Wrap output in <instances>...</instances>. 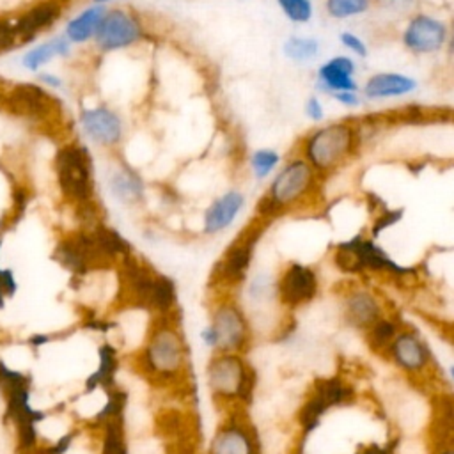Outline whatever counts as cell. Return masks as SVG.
I'll return each mask as SVG.
<instances>
[{
	"label": "cell",
	"mask_w": 454,
	"mask_h": 454,
	"mask_svg": "<svg viewBox=\"0 0 454 454\" xmlns=\"http://www.w3.org/2000/svg\"><path fill=\"white\" fill-rule=\"evenodd\" d=\"M426 406L419 397L401 395L395 408V417L404 431H417L426 420Z\"/></svg>",
	"instance_id": "20"
},
{
	"label": "cell",
	"mask_w": 454,
	"mask_h": 454,
	"mask_svg": "<svg viewBox=\"0 0 454 454\" xmlns=\"http://www.w3.org/2000/svg\"><path fill=\"white\" fill-rule=\"evenodd\" d=\"M286 16L296 23H305L312 16V5L309 0H278Z\"/></svg>",
	"instance_id": "30"
},
{
	"label": "cell",
	"mask_w": 454,
	"mask_h": 454,
	"mask_svg": "<svg viewBox=\"0 0 454 454\" xmlns=\"http://www.w3.org/2000/svg\"><path fill=\"white\" fill-rule=\"evenodd\" d=\"M112 193L124 204H131L142 197V181L129 168H121L110 177Z\"/></svg>",
	"instance_id": "21"
},
{
	"label": "cell",
	"mask_w": 454,
	"mask_h": 454,
	"mask_svg": "<svg viewBox=\"0 0 454 454\" xmlns=\"http://www.w3.org/2000/svg\"><path fill=\"white\" fill-rule=\"evenodd\" d=\"M353 145V131L346 124H330L316 131L307 142V158L317 168L335 167Z\"/></svg>",
	"instance_id": "2"
},
{
	"label": "cell",
	"mask_w": 454,
	"mask_h": 454,
	"mask_svg": "<svg viewBox=\"0 0 454 454\" xmlns=\"http://www.w3.org/2000/svg\"><path fill=\"white\" fill-rule=\"evenodd\" d=\"M333 98H335L337 101L348 105V106H355V105L358 103V98H356L355 92H335Z\"/></svg>",
	"instance_id": "38"
},
{
	"label": "cell",
	"mask_w": 454,
	"mask_h": 454,
	"mask_svg": "<svg viewBox=\"0 0 454 454\" xmlns=\"http://www.w3.org/2000/svg\"><path fill=\"white\" fill-rule=\"evenodd\" d=\"M7 106L20 115L34 117V119H44L51 115L57 103L55 99L43 90L41 87L34 83H20L12 87V90L7 96Z\"/></svg>",
	"instance_id": "7"
},
{
	"label": "cell",
	"mask_w": 454,
	"mask_h": 454,
	"mask_svg": "<svg viewBox=\"0 0 454 454\" xmlns=\"http://www.w3.org/2000/svg\"><path fill=\"white\" fill-rule=\"evenodd\" d=\"M312 168L301 160L291 161L273 181L270 202L273 206H289L307 193L312 184Z\"/></svg>",
	"instance_id": "4"
},
{
	"label": "cell",
	"mask_w": 454,
	"mask_h": 454,
	"mask_svg": "<svg viewBox=\"0 0 454 454\" xmlns=\"http://www.w3.org/2000/svg\"><path fill=\"white\" fill-rule=\"evenodd\" d=\"M278 163V154L271 149H261L252 156V168L259 179L266 177Z\"/></svg>",
	"instance_id": "32"
},
{
	"label": "cell",
	"mask_w": 454,
	"mask_h": 454,
	"mask_svg": "<svg viewBox=\"0 0 454 454\" xmlns=\"http://www.w3.org/2000/svg\"><path fill=\"white\" fill-rule=\"evenodd\" d=\"M355 64L348 57H333L319 67V78L333 94L335 92H355L356 83L353 82Z\"/></svg>",
	"instance_id": "15"
},
{
	"label": "cell",
	"mask_w": 454,
	"mask_h": 454,
	"mask_svg": "<svg viewBox=\"0 0 454 454\" xmlns=\"http://www.w3.org/2000/svg\"><path fill=\"white\" fill-rule=\"evenodd\" d=\"M140 37V28L137 21L122 12V11H110L105 12L98 30L96 41L103 50H117L135 43Z\"/></svg>",
	"instance_id": "6"
},
{
	"label": "cell",
	"mask_w": 454,
	"mask_h": 454,
	"mask_svg": "<svg viewBox=\"0 0 454 454\" xmlns=\"http://www.w3.org/2000/svg\"><path fill=\"white\" fill-rule=\"evenodd\" d=\"M211 328L216 335V346L223 349H236L245 342L247 325L241 312L232 305H223L215 312Z\"/></svg>",
	"instance_id": "10"
},
{
	"label": "cell",
	"mask_w": 454,
	"mask_h": 454,
	"mask_svg": "<svg viewBox=\"0 0 454 454\" xmlns=\"http://www.w3.org/2000/svg\"><path fill=\"white\" fill-rule=\"evenodd\" d=\"M445 41V27L429 16H417L404 32V44L419 53L436 51Z\"/></svg>",
	"instance_id": "9"
},
{
	"label": "cell",
	"mask_w": 454,
	"mask_h": 454,
	"mask_svg": "<svg viewBox=\"0 0 454 454\" xmlns=\"http://www.w3.org/2000/svg\"><path fill=\"white\" fill-rule=\"evenodd\" d=\"M55 170L60 190L66 197L76 202H87L92 192L90 160L83 147L64 145L55 158Z\"/></svg>",
	"instance_id": "1"
},
{
	"label": "cell",
	"mask_w": 454,
	"mask_h": 454,
	"mask_svg": "<svg viewBox=\"0 0 454 454\" xmlns=\"http://www.w3.org/2000/svg\"><path fill=\"white\" fill-rule=\"evenodd\" d=\"M325 411H326V406H325L316 395H312V397L303 404V408H301V411H300V422H301V426H303L307 431L314 429Z\"/></svg>",
	"instance_id": "31"
},
{
	"label": "cell",
	"mask_w": 454,
	"mask_h": 454,
	"mask_svg": "<svg viewBox=\"0 0 454 454\" xmlns=\"http://www.w3.org/2000/svg\"><path fill=\"white\" fill-rule=\"evenodd\" d=\"M378 303L367 293H355L348 300V317L356 326H369L378 317Z\"/></svg>",
	"instance_id": "22"
},
{
	"label": "cell",
	"mask_w": 454,
	"mask_h": 454,
	"mask_svg": "<svg viewBox=\"0 0 454 454\" xmlns=\"http://www.w3.org/2000/svg\"><path fill=\"white\" fill-rule=\"evenodd\" d=\"M41 78H43V82L50 83L51 87H59V85H60V80H57V78H55V76H51V74H43Z\"/></svg>",
	"instance_id": "40"
},
{
	"label": "cell",
	"mask_w": 454,
	"mask_h": 454,
	"mask_svg": "<svg viewBox=\"0 0 454 454\" xmlns=\"http://www.w3.org/2000/svg\"><path fill=\"white\" fill-rule=\"evenodd\" d=\"M340 41H342V44L346 46V48H349L351 51H355L356 55H360V57H365V53H367V50H365V44L355 35V34H349V32H342L340 34Z\"/></svg>",
	"instance_id": "36"
},
{
	"label": "cell",
	"mask_w": 454,
	"mask_h": 454,
	"mask_svg": "<svg viewBox=\"0 0 454 454\" xmlns=\"http://www.w3.org/2000/svg\"><path fill=\"white\" fill-rule=\"evenodd\" d=\"M5 293H4V289H2V284H0V309H4L5 307Z\"/></svg>",
	"instance_id": "41"
},
{
	"label": "cell",
	"mask_w": 454,
	"mask_h": 454,
	"mask_svg": "<svg viewBox=\"0 0 454 454\" xmlns=\"http://www.w3.org/2000/svg\"><path fill=\"white\" fill-rule=\"evenodd\" d=\"M317 291V278L312 270L301 264H291L278 286V293L284 303L301 305L314 298Z\"/></svg>",
	"instance_id": "8"
},
{
	"label": "cell",
	"mask_w": 454,
	"mask_h": 454,
	"mask_svg": "<svg viewBox=\"0 0 454 454\" xmlns=\"http://www.w3.org/2000/svg\"><path fill=\"white\" fill-rule=\"evenodd\" d=\"M82 126L85 133L98 144L114 145L119 142L122 126L119 117L108 108H92L82 114Z\"/></svg>",
	"instance_id": "11"
},
{
	"label": "cell",
	"mask_w": 454,
	"mask_h": 454,
	"mask_svg": "<svg viewBox=\"0 0 454 454\" xmlns=\"http://www.w3.org/2000/svg\"><path fill=\"white\" fill-rule=\"evenodd\" d=\"M23 380H30V376L23 371H16V369L9 367L4 360H0V388H5L9 385H14Z\"/></svg>",
	"instance_id": "34"
},
{
	"label": "cell",
	"mask_w": 454,
	"mask_h": 454,
	"mask_svg": "<svg viewBox=\"0 0 454 454\" xmlns=\"http://www.w3.org/2000/svg\"><path fill=\"white\" fill-rule=\"evenodd\" d=\"M48 340H50V337H48V335H43V333H35V335L28 337V344L34 346V348H39V346L46 344Z\"/></svg>",
	"instance_id": "39"
},
{
	"label": "cell",
	"mask_w": 454,
	"mask_h": 454,
	"mask_svg": "<svg viewBox=\"0 0 454 454\" xmlns=\"http://www.w3.org/2000/svg\"><path fill=\"white\" fill-rule=\"evenodd\" d=\"M211 454H255V445L243 427L231 424L215 436Z\"/></svg>",
	"instance_id": "17"
},
{
	"label": "cell",
	"mask_w": 454,
	"mask_h": 454,
	"mask_svg": "<svg viewBox=\"0 0 454 454\" xmlns=\"http://www.w3.org/2000/svg\"><path fill=\"white\" fill-rule=\"evenodd\" d=\"M392 355L397 365H401L406 371H420L426 367L429 360L426 344L411 333H403L394 339Z\"/></svg>",
	"instance_id": "14"
},
{
	"label": "cell",
	"mask_w": 454,
	"mask_h": 454,
	"mask_svg": "<svg viewBox=\"0 0 454 454\" xmlns=\"http://www.w3.org/2000/svg\"><path fill=\"white\" fill-rule=\"evenodd\" d=\"M243 206V195L238 192H227L216 199L204 215V231L213 234L225 229L239 213Z\"/></svg>",
	"instance_id": "13"
},
{
	"label": "cell",
	"mask_w": 454,
	"mask_h": 454,
	"mask_svg": "<svg viewBox=\"0 0 454 454\" xmlns=\"http://www.w3.org/2000/svg\"><path fill=\"white\" fill-rule=\"evenodd\" d=\"M369 7V0H328L326 9L333 18H348L360 14Z\"/></svg>",
	"instance_id": "29"
},
{
	"label": "cell",
	"mask_w": 454,
	"mask_h": 454,
	"mask_svg": "<svg viewBox=\"0 0 454 454\" xmlns=\"http://www.w3.org/2000/svg\"><path fill=\"white\" fill-rule=\"evenodd\" d=\"M103 16H105V9L101 5H94L87 11H83L82 14H78L76 18H73L66 28L67 41L83 43L89 37L96 35V30L99 27Z\"/></svg>",
	"instance_id": "19"
},
{
	"label": "cell",
	"mask_w": 454,
	"mask_h": 454,
	"mask_svg": "<svg viewBox=\"0 0 454 454\" xmlns=\"http://www.w3.org/2000/svg\"><path fill=\"white\" fill-rule=\"evenodd\" d=\"M126 443H124V431L121 417L108 419L106 422V433L103 440V454H126Z\"/></svg>",
	"instance_id": "28"
},
{
	"label": "cell",
	"mask_w": 454,
	"mask_h": 454,
	"mask_svg": "<svg viewBox=\"0 0 454 454\" xmlns=\"http://www.w3.org/2000/svg\"><path fill=\"white\" fill-rule=\"evenodd\" d=\"M209 387L222 395H241L248 399L254 388L252 374L236 355H222L209 364L207 369Z\"/></svg>",
	"instance_id": "3"
},
{
	"label": "cell",
	"mask_w": 454,
	"mask_h": 454,
	"mask_svg": "<svg viewBox=\"0 0 454 454\" xmlns=\"http://www.w3.org/2000/svg\"><path fill=\"white\" fill-rule=\"evenodd\" d=\"M16 43V34L14 27L4 20H0V51H5L12 48Z\"/></svg>",
	"instance_id": "35"
},
{
	"label": "cell",
	"mask_w": 454,
	"mask_h": 454,
	"mask_svg": "<svg viewBox=\"0 0 454 454\" xmlns=\"http://www.w3.org/2000/svg\"><path fill=\"white\" fill-rule=\"evenodd\" d=\"M395 335V326L388 321H378L371 330V342L374 346H385Z\"/></svg>",
	"instance_id": "33"
},
{
	"label": "cell",
	"mask_w": 454,
	"mask_h": 454,
	"mask_svg": "<svg viewBox=\"0 0 454 454\" xmlns=\"http://www.w3.org/2000/svg\"><path fill=\"white\" fill-rule=\"evenodd\" d=\"M442 454H452V452H450V450H445V452H442Z\"/></svg>",
	"instance_id": "42"
},
{
	"label": "cell",
	"mask_w": 454,
	"mask_h": 454,
	"mask_svg": "<svg viewBox=\"0 0 454 454\" xmlns=\"http://www.w3.org/2000/svg\"><path fill=\"white\" fill-rule=\"evenodd\" d=\"M96 2H108V0H96Z\"/></svg>",
	"instance_id": "43"
},
{
	"label": "cell",
	"mask_w": 454,
	"mask_h": 454,
	"mask_svg": "<svg viewBox=\"0 0 454 454\" xmlns=\"http://www.w3.org/2000/svg\"><path fill=\"white\" fill-rule=\"evenodd\" d=\"M254 239H255L254 236L252 238H243L238 243H234L231 247V250L225 254L222 271H223V277L227 280H239L245 275V271L250 264Z\"/></svg>",
	"instance_id": "18"
},
{
	"label": "cell",
	"mask_w": 454,
	"mask_h": 454,
	"mask_svg": "<svg viewBox=\"0 0 454 454\" xmlns=\"http://www.w3.org/2000/svg\"><path fill=\"white\" fill-rule=\"evenodd\" d=\"M0 247H2V239H0Z\"/></svg>",
	"instance_id": "44"
},
{
	"label": "cell",
	"mask_w": 454,
	"mask_h": 454,
	"mask_svg": "<svg viewBox=\"0 0 454 454\" xmlns=\"http://www.w3.org/2000/svg\"><path fill=\"white\" fill-rule=\"evenodd\" d=\"M59 5L55 2H43L28 9L12 27L16 34V41H30L39 30L46 28L59 18Z\"/></svg>",
	"instance_id": "12"
},
{
	"label": "cell",
	"mask_w": 454,
	"mask_h": 454,
	"mask_svg": "<svg viewBox=\"0 0 454 454\" xmlns=\"http://www.w3.org/2000/svg\"><path fill=\"white\" fill-rule=\"evenodd\" d=\"M114 372H115V353L110 346H103L99 349V367L94 374L89 376V380L85 381V388L90 392L96 387L112 385Z\"/></svg>",
	"instance_id": "25"
},
{
	"label": "cell",
	"mask_w": 454,
	"mask_h": 454,
	"mask_svg": "<svg viewBox=\"0 0 454 454\" xmlns=\"http://www.w3.org/2000/svg\"><path fill=\"white\" fill-rule=\"evenodd\" d=\"M89 234H90L96 248L99 250V254L105 259L119 255V254H128V250H129V245L122 239V236L105 225L94 227Z\"/></svg>",
	"instance_id": "23"
},
{
	"label": "cell",
	"mask_w": 454,
	"mask_h": 454,
	"mask_svg": "<svg viewBox=\"0 0 454 454\" xmlns=\"http://www.w3.org/2000/svg\"><path fill=\"white\" fill-rule=\"evenodd\" d=\"M413 89H415V82L410 76H404L399 73H380L369 78L364 90L367 98L380 99V98L403 96Z\"/></svg>",
	"instance_id": "16"
},
{
	"label": "cell",
	"mask_w": 454,
	"mask_h": 454,
	"mask_svg": "<svg viewBox=\"0 0 454 454\" xmlns=\"http://www.w3.org/2000/svg\"><path fill=\"white\" fill-rule=\"evenodd\" d=\"M349 388L346 385H342L339 380H323L316 383V392L314 395L326 406H335L340 404L342 401H346L349 397Z\"/></svg>",
	"instance_id": "26"
},
{
	"label": "cell",
	"mask_w": 454,
	"mask_h": 454,
	"mask_svg": "<svg viewBox=\"0 0 454 454\" xmlns=\"http://www.w3.org/2000/svg\"><path fill=\"white\" fill-rule=\"evenodd\" d=\"M305 112H307V115H309L312 121H321V119H323V106H321V103H319L316 98H310V99L307 101Z\"/></svg>",
	"instance_id": "37"
},
{
	"label": "cell",
	"mask_w": 454,
	"mask_h": 454,
	"mask_svg": "<svg viewBox=\"0 0 454 454\" xmlns=\"http://www.w3.org/2000/svg\"><path fill=\"white\" fill-rule=\"evenodd\" d=\"M69 51V41L67 37H55L44 44H39L37 48L30 50L25 57H23V64L28 69H37L39 66H43L44 62H48L50 59H53L55 55H67Z\"/></svg>",
	"instance_id": "24"
},
{
	"label": "cell",
	"mask_w": 454,
	"mask_h": 454,
	"mask_svg": "<svg viewBox=\"0 0 454 454\" xmlns=\"http://www.w3.org/2000/svg\"><path fill=\"white\" fill-rule=\"evenodd\" d=\"M284 53L294 62H307L319 53V44L312 37H289L284 44Z\"/></svg>",
	"instance_id": "27"
},
{
	"label": "cell",
	"mask_w": 454,
	"mask_h": 454,
	"mask_svg": "<svg viewBox=\"0 0 454 454\" xmlns=\"http://www.w3.org/2000/svg\"><path fill=\"white\" fill-rule=\"evenodd\" d=\"M145 360L156 372H176L183 364V342L177 333L170 328H160L149 342Z\"/></svg>",
	"instance_id": "5"
}]
</instances>
